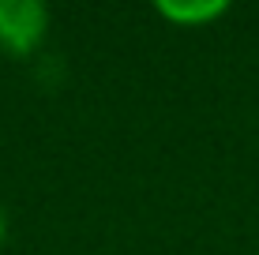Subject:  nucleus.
I'll list each match as a JSON object with an SVG mask.
<instances>
[{
    "label": "nucleus",
    "instance_id": "2",
    "mask_svg": "<svg viewBox=\"0 0 259 255\" xmlns=\"http://www.w3.org/2000/svg\"><path fill=\"white\" fill-rule=\"evenodd\" d=\"M158 12H162L165 19L181 23V26H195V23L218 19V15L226 12V4H222V0H210V4H158Z\"/></svg>",
    "mask_w": 259,
    "mask_h": 255
},
{
    "label": "nucleus",
    "instance_id": "3",
    "mask_svg": "<svg viewBox=\"0 0 259 255\" xmlns=\"http://www.w3.org/2000/svg\"><path fill=\"white\" fill-rule=\"evenodd\" d=\"M4 233H8V222H4V210H0V244H4Z\"/></svg>",
    "mask_w": 259,
    "mask_h": 255
},
{
    "label": "nucleus",
    "instance_id": "1",
    "mask_svg": "<svg viewBox=\"0 0 259 255\" xmlns=\"http://www.w3.org/2000/svg\"><path fill=\"white\" fill-rule=\"evenodd\" d=\"M49 30V8L38 0H0V49L8 57H30Z\"/></svg>",
    "mask_w": 259,
    "mask_h": 255
}]
</instances>
